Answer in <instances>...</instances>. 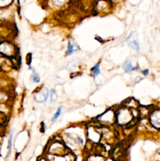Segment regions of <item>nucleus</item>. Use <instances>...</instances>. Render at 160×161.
<instances>
[{
    "mask_svg": "<svg viewBox=\"0 0 160 161\" xmlns=\"http://www.w3.org/2000/svg\"><path fill=\"white\" fill-rule=\"evenodd\" d=\"M31 81L34 82V83H40V81H41L40 75L35 70H33V74L31 75Z\"/></svg>",
    "mask_w": 160,
    "mask_h": 161,
    "instance_id": "obj_7",
    "label": "nucleus"
},
{
    "mask_svg": "<svg viewBox=\"0 0 160 161\" xmlns=\"http://www.w3.org/2000/svg\"><path fill=\"white\" fill-rule=\"evenodd\" d=\"M48 97H50V92H48V90L47 88H42V91L38 90L37 95H35V100L38 103H46Z\"/></svg>",
    "mask_w": 160,
    "mask_h": 161,
    "instance_id": "obj_2",
    "label": "nucleus"
},
{
    "mask_svg": "<svg viewBox=\"0 0 160 161\" xmlns=\"http://www.w3.org/2000/svg\"><path fill=\"white\" fill-rule=\"evenodd\" d=\"M142 73L144 74V75H147V74L149 73V70H148V69H145V70H144V71H143Z\"/></svg>",
    "mask_w": 160,
    "mask_h": 161,
    "instance_id": "obj_15",
    "label": "nucleus"
},
{
    "mask_svg": "<svg viewBox=\"0 0 160 161\" xmlns=\"http://www.w3.org/2000/svg\"><path fill=\"white\" fill-rule=\"evenodd\" d=\"M61 112H62V107H59L58 109V111H57V113H55L53 115V117L52 118V122H55V121H57L58 118H59V116L61 115Z\"/></svg>",
    "mask_w": 160,
    "mask_h": 161,
    "instance_id": "obj_9",
    "label": "nucleus"
},
{
    "mask_svg": "<svg viewBox=\"0 0 160 161\" xmlns=\"http://www.w3.org/2000/svg\"><path fill=\"white\" fill-rule=\"evenodd\" d=\"M91 72H92V75H93L94 78H96V76L98 74L101 73V70H100V63H97L94 67H92L91 68Z\"/></svg>",
    "mask_w": 160,
    "mask_h": 161,
    "instance_id": "obj_6",
    "label": "nucleus"
},
{
    "mask_svg": "<svg viewBox=\"0 0 160 161\" xmlns=\"http://www.w3.org/2000/svg\"><path fill=\"white\" fill-rule=\"evenodd\" d=\"M128 43L132 48L135 49V51H139V43H138V37L135 33L131 34V36L128 38Z\"/></svg>",
    "mask_w": 160,
    "mask_h": 161,
    "instance_id": "obj_4",
    "label": "nucleus"
},
{
    "mask_svg": "<svg viewBox=\"0 0 160 161\" xmlns=\"http://www.w3.org/2000/svg\"><path fill=\"white\" fill-rule=\"evenodd\" d=\"M31 63H32V53H28L27 54V64L29 65V69H33Z\"/></svg>",
    "mask_w": 160,
    "mask_h": 161,
    "instance_id": "obj_12",
    "label": "nucleus"
},
{
    "mask_svg": "<svg viewBox=\"0 0 160 161\" xmlns=\"http://www.w3.org/2000/svg\"><path fill=\"white\" fill-rule=\"evenodd\" d=\"M124 69H125L126 72H132L133 70V66H132V61H130V60L126 61V63L124 65Z\"/></svg>",
    "mask_w": 160,
    "mask_h": 161,
    "instance_id": "obj_8",
    "label": "nucleus"
},
{
    "mask_svg": "<svg viewBox=\"0 0 160 161\" xmlns=\"http://www.w3.org/2000/svg\"><path fill=\"white\" fill-rule=\"evenodd\" d=\"M149 122H150V123L152 125V127H154L157 129H159V126H160V116H159V114H157L156 115V118H155V110L150 114V116H149Z\"/></svg>",
    "mask_w": 160,
    "mask_h": 161,
    "instance_id": "obj_5",
    "label": "nucleus"
},
{
    "mask_svg": "<svg viewBox=\"0 0 160 161\" xmlns=\"http://www.w3.org/2000/svg\"><path fill=\"white\" fill-rule=\"evenodd\" d=\"M74 46H73L71 43L69 42L68 43V46H67V51H66V54L67 55H70V54H72L73 53V52H74Z\"/></svg>",
    "mask_w": 160,
    "mask_h": 161,
    "instance_id": "obj_11",
    "label": "nucleus"
},
{
    "mask_svg": "<svg viewBox=\"0 0 160 161\" xmlns=\"http://www.w3.org/2000/svg\"><path fill=\"white\" fill-rule=\"evenodd\" d=\"M0 53H3L5 55H11L12 53H14V48L9 43H1L0 44Z\"/></svg>",
    "mask_w": 160,
    "mask_h": 161,
    "instance_id": "obj_3",
    "label": "nucleus"
},
{
    "mask_svg": "<svg viewBox=\"0 0 160 161\" xmlns=\"http://www.w3.org/2000/svg\"><path fill=\"white\" fill-rule=\"evenodd\" d=\"M64 1H65V0H53V2L57 5H61Z\"/></svg>",
    "mask_w": 160,
    "mask_h": 161,
    "instance_id": "obj_14",
    "label": "nucleus"
},
{
    "mask_svg": "<svg viewBox=\"0 0 160 161\" xmlns=\"http://www.w3.org/2000/svg\"><path fill=\"white\" fill-rule=\"evenodd\" d=\"M133 119L132 110L124 107L115 113V123L119 126H127Z\"/></svg>",
    "mask_w": 160,
    "mask_h": 161,
    "instance_id": "obj_1",
    "label": "nucleus"
},
{
    "mask_svg": "<svg viewBox=\"0 0 160 161\" xmlns=\"http://www.w3.org/2000/svg\"><path fill=\"white\" fill-rule=\"evenodd\" d=\"M11 150H12V134L9 137V141H8V154L7 156H9L11 154Z\"/></svg>",
    "mask_w": 160,
    "mask_h": 161,
    "instance_id": "obj_13",
    "label": "nucleus"
},
{
    "mask_svg": "<svg viewBox=\"0 0 160 161\" xmlns=\"http://www.w3.org/2000/svg\"><path fill=\"white\" fill-rule=\"evenodd\" d=\"M50 97H51V102L52 103H55L58 101V95H57V93H55L54 90H52L50 92Z\"/></svg>",
    "mask_w": 160,
    "mask_h": 161,
    "instance_id": "obj_10",
    "label": "nucleus"
}]
</instances>
